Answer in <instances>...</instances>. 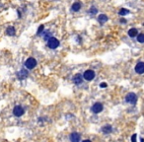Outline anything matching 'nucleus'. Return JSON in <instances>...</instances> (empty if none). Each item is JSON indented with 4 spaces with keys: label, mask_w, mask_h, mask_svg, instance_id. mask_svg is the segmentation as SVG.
Wrapping results in <instances>:
<instances>
[{
    "label": "nucleus",
    "mask_w": 144,
    "mask_h": 142,
    "mask_svg": "<svg viewBox=\"0 0 144 142\" xmlns=\"http://www.w3.org/2000/svg\"><path fill=\"white\" fill-rule=\"evenodd\" d=\"M43 29H44V26H43V25H41V26L39 27V29H38L37 35H38V36H41V35H42V33H43Z\"/></svg>",
    "instance_id": "obj_20"
},
{
    "label": "nucleus",
    "mask_w": 144,
    "mask_h": 142,
    "mask_svg": "<svg viewBox=\"0 0 144 142\" xmlns=\"http://www.w3.org/2000/svg\"><path fill=\"white\" fill-rule=\"evenodd\" d=\"M128 13H129V10H127L125 8H122L121 10H119V12H118V15L119 16H124V15H127Z\"/></svg>",
    "instance_id": "obj_16"
},
{
    "label": "nucleus",
    "mask_w": 144,
    "mask_h": 142,
    "mask_svg": "<svg viewBox=\"0 0 144 142\" xmlns=\"http://www.w3.org/2000/svg\"><path fill=\"white\" fill-rule=\"evenodd\" d=\"M135 72L137 74H143L144 73V62H138L135 66Z\"/></svg>",
    "instance_id": "obj_10"
},
{
    "label": "nucleus",
    "mask_w": 144,
    "mask_h": 142,
    "mask_svg": "<svg viewBox=\"0 0 144 142\" xmlns=\"http://www.w3.org/2000/svg\"><path fill=\"white\" fill-rule=\"evenodd\" d=\"M24 112H25V111H24V109L21 107V106H16L14 109H13V114L17 117H20L24 114Z\"/></svg>",
    "instance_id": "obj_6"
},
{
    "label": "nucleus",
    "mask_w": 144,
    "mask_h": 142,
    "mask_svg": "<svg viewBox=\"0 0 144 142\" xmlns=\"http://www.w3.org/2000/svg\"><path fill=\"white\" fill-rule=\"evenodd\" d=\"M17 13H18V17H19V18H21V17H22V14H21V12L18 10V11H17Z\"/></svg>",
    "instance_id": "obj_24"
},
{
    "label": "nucleus",
    "mask_w": 144,
    "mask_h": 142,
    "mask_svg": "<svg viewBox=\"0 0 144 142\" xmlns=\"http://www.w3.org/2000/svg\"><path fill=\"white\" fill-rule=\"evenodd\" d=\"M141 142H144V139L143 138H141Z\"/></svg>",
    "instance_id": "obj_26"
},
{
    "label": "nucleus",
    "mask_w": 144,
    "mask_h": 142,
    "mask_svg": "<svg viewBox=\"0 0 144 142\" xmlns=\"http://www.w3.org/2000/svg\"><path fill=\"white\" fill-rule=\"evenodd\" d=\"M136 139H137V135L136 134H133L131 136V142H136Z\"/></svg>",
    "instance_id": "obj_21"
},
{
    "label": "nucleus",
    "mask_w": 144,
    "mask_h": 142,
    "mask_svg": "<svg viewBox=\"0 0 144 142\" xmlns=\"http://www.w3.org/2000/svg\"><path fill=\"white\" fill-rule=\"evenodd\" d=\"M102 131L105 134H109V133H111L113 131V126L110 125V124H107V125H105V126L102 127Z\"/></svg>",
    "instance_id": "obj_14"
},
{
    "label": "nucleus",
    "mask_w": 144,
    "mask_h": 142,
    "mask_svg": "<svg viewBox=\"0 0 144 142\" xmlns=\"http://www.w3.org/2000/svg\"><path fill=\"white\" fill-rule=\"evenodd\" d=\"M72 80H73V83H74V84H76V85H81V84L83 83L84 78H83V75H81L80 73H76V74L73 76V78H72Z\"/></svg>",
    "instance_id": "obj_7"
},
{
    "label": "nucleus",
    "mask_w": 144,
    "mask_h": 142,
    "mask_svg": "<svg viewBox=\"0 0 144 142\" xmlns=\"http://www.w3.org/2000/svg\"><path fill=\"white\" fill-rule=\"evenodd\" d=\"M107 86H108L107 83H101V84H100V87H101V88H107Z\"/></svg>",
    "instance_id": "obj_22"
},
{
    "label": "nucleus",
    "mask_w": 144,
    "mask_h": 142,
    "mask_svg": "<svg viewBox=\"0 0 144 142\" xmlns=\"http://www.w3.org/2000/svg\"><path fill=\"white\" fill-rule=\"evenodd\" d=\"M125 102L128 103V104H131V105H134L136 104L137 102V95L134 94V93H128L125 97Z\"/></svg>",
    "instance_id": "obj_2"
},
{
    "label": "nucleus",
    "mask_w": 144,
    "mask_h": 142,
    "mask_svg": "<svg viewBox=\"0 0 144 142\" xmlns=\"http://www.w3.org/2000/svg\"><path fill=\"white\" fill-rule=\"evenodd\" d=\"M83 78L86 81H92L95 78V72H94V70H92V69L86 70L85 72H84V74H83Z\"/></svg>",
    "instance_id": "obj_3"
},
{
    "label": "nucleus",
    "mask_w": 144,
    "mask_h": 142,
    "mask_svg": "<svg viewBox=\"0 0 144 142\" xmlns=\"http://www.w3.org/2000/svg\"><path fill=\"white\" fill-rule=\"evenodd\" d=\"M119 22H121V23H123V24H126V20L124 19V18H121V20H119Z\"/></svg>",
    "instance_id": "obj_23"
},
{
    "label": "nucleus",
    "mask_w": 144,
    "mask_h": 142,
    "mask_svg": "<svg viewBox=\"0 0 144 142\" xmlns=\"http://www.w3.org/2000/svg\"><path fill=\"white\" fill-rule=\"evenodd\" d=\"M108 20H109V18L106 14H101L98 16V21L100 24H105L106 22H108Z\"/></svg>",
    "instance_id": "obj_13"
},
{
    "label": "nucleus",
    "mask_w": 144,
    "mask_h": 142,
    "mask_svg": "<svg viewBox=\"0 0 144 142\" xmlns=\"http://www.w3.org/2000/svg\"><path fill=\"white\" fill-rule=\"evenodd\" d=\"M136 40H137V41H138V42L143 43V42H144V34H138V35H137Z\"/></svg>",
    "instance_id": "obj_19"
},
{
    "label": "nucleus",
    "mask_w": 144,
    "mask_h": 142,
    "mask_svg": "<svg viewBox=\"0 0 144 142\" xmlns=\"http://www.w3.org/2000/svg\"><path fill=\"white\" fill-rule=\"evenodd\" d=\"M15 34H16V30H15V28H14L13 26H9V27L6 29V35H7V36L13 37V36H15Z\"/></svg>",
    "instance_id": "obj_12"
},
{
    "label": "nucleus",
    "mask_w": 144,
    "mask_h": 142,
    "mask_svg": "<svg viewBox=\"0 0 144 142\" xmlns=\"http://www.w3.org/2000/svg\"><path fill=\"white\" fill-rule=\"evenodd\" d=\"M82 142H91L90 140H84V141H82Z\"/></svg>",
    "instance_id": "obj_25"
},
{
    "label": "nucleus",
    "mask_w": 144,
    "mask_h": 142,
    "mask_svg": "<svg viewBox=\"0 0 144 142\" xmlns=\"http://www.w3.org/2000/svg\"><path fill=\"white\" fill-rule=\"evenodd\" d=\"M42 35H43V38H44V40H45V41H47L49 39H51V33L50 31H45V32H43V33H42Z\"/></svg>",
    "instance_id": "obj_17"
},
{
    "label": "nucleus",
    "mask_w": 144,
    "mask_h": 142,
    "mask_svg": "<svg viewBox=\"0 0 144 142\" xmlns=\"http://www.w3.org/2000/svg\"><path fill=\"white\" fill-rule=\"evenodd\" d=\"M103 109H104V107H103V105H102L101 103H96V104H94V105L92 106L91 111H92L94 113H100V112L103 111Z\"/></svg>",
    "instance_id": "obj_5"
},
{
    "label": "nucleus",
    "mask_w": 144,
    "mask_h": 142,
    "mask_svg": "<svg viewBox=\"0 0 144 142\" xmlns=\"http://www.w3.org/2000/svg\"><path fill=\"white\" fill-rule=\"evenodd\" d=\"M59 44H60V42H59V41H58L56 38L51 37V39L47 40V46H49L51 50H55V49H57V47L59 46Z\"/></svg>",
    "instance_id": "obj_1"
},
{
    "label": "nucleus",
    "mask_w": 144,
    "mask_h": 142,
    "mask_svg": "<svg viewBox=\"0 0 144 142\" xmlns=\"http://www.w3.org/2000/svg\"><path fill=\"white\" fill-rule=\"evenodd\" d=\"M81 8H82V4H81V2H74L73 4H72V6H71V11H73V12H78Z\"/></svg>",
    "instance_id": "obj_11"
},
{
    "label": "nucleus",
    "mask_w": 144,
    "mask_h": 142,
    "mask_svg": "<svg viewBox=\"0 0 144 142\" xmlns=\"http://www.w3.org/2000/svg\"><path fill=\"white\" fill-rule=\"evenodd\" d=\"M28 75H29L28 71H27V70H25V69L20 70L19 72L17 73V77H18V79H19V80H24L25 78H27V77H28Z\"/></svg>",
    "instance_id": "obj_8"
},
{
    "label": "nucleus",
    "mask_w": 144,
    "mask_h": 142,
    "mask_svg": "<svg viewBox=\"0 0 144 142\" xmlns=\"http://www.w3.org/2000/svg\"><path fill=\"white\" fill-rule=\"evenodd\" d=\"M127 34H128V36H129L130 38H135V37H137V35H138V31H137V29H135V28H131V29L127 32Z\"/></svg>",
    "instance_id": "obj_15"
},
{
    "label": "nucleus",
    "mask_w": 144,
    "mask_h": 142,
    "mask_svg": "<svg viewBox=\"0 0 144 142\" xmlns=\"http://www.w3.org/2000/svg\"><path fill=\"white\" fill-rule=\"evenodd\" d=\"M88 13L90 14V15H96L98 13V9L96 8V7H94V6H92L91 8H90V10L88 11Z\"/></svg>",
    "instance_id": "obj_18"
},
{
    "label": "nucleus",
    "mask_w": 144,
    "mask_h": 142,
    "mask_svg": "<svg viewBox=\"0 0 144 142\" xmlns=\"http://www.w3.org/2000/svg\"><path fill=\"white\" fill-rule=\"evenodd\" d=\"M37 64H38L37 60H36L35 58H33V57H29V58L25 61V66H26L28 69H34V68L37 66Z\"/></svg>",
    "instance_id": "obj_4"
},
{
    "label": "nucleus",
    "mask_w": 144,
    "mask_h": 142,
    "mask_svg": "<svg viewBox=\"0 0 144 142\" xmlns=\"http://www.w3.org/2000/svg\"><path fill=\"white\" fill-rule=\"evenodd\" d=\"M81 138V135L78 132H72L69 136V139L71 142H79Z\"/></svg>",
    "instance_id": "obj_9"
}]
</instances>
